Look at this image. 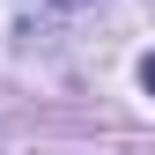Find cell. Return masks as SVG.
<instances>
[{"label": "cell", "mask_w": 155, "mask_h": 155, "mask_svg": "<svg viewBox=\"0 0 155 155\" xmlns=\"http://www.w3.org/2000/svg\"><path fill=\"white\" fill-rule=\"evenodd\" d=\"M140 81H148V96H155V52H148V67H140Z\"/></svg>", "instance_id": "1"}]
</instances>
